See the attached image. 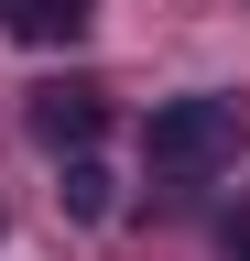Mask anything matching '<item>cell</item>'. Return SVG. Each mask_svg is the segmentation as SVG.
<instances>
[{"mask_svg":"<svg viewBox=\"0 0 250 261\" xmlns=\"http://www.w3.org/2000/svg\"><path fill=\"white\" fill-rule=\"evenodd\" d=\"M87 11H98V0H0V22H11L22 44H76Z\"/></svg>","mask_w":250,"mask_h":261,"instance_id":"3","label":"cell"},{"mask_svg":"<svg viewBox=\"0 0 250 261\" xmlns=\"http://www.w3.org/2000/svg\"><path fill=\"white\" fill-rule=\"evenodd\" d=\"M54 196H66V218H87V228H98V218L120 207V185H109V163H98V152H76V163H66V185H54Z\"/></svg>","mask_w":250,"mask_h":261,"instance_id":"4","label":"cell"},{"mask_svg":"<svg viewBox=\"0 0 250 261\" xmlns=\"http://www.w3.org/2000/svg\"><path fill=\"white\" fill-rule=\"evenodd\" d=\"M239 142H250L239 98L196 87V98H163V109H152V130H142V163H152L163 185H207V174H229V163H239Z\"/></svg>","mask_w":250,"mask_h":261,"instance_id":"1","label":"cell"},{"mask_svg":"<svg viewBox=\"0 0 250 261\" xmlns=\"http://www.w3.org/2000/svg\"><path fill=\"white\" fill-rule=\"evenodd\" d=\"M98 120H109V98L87 87V76H54V87H33V98H22V130H33L44 152H66V163L98 142Z\"/></svg>","mask_w":250,"mask_h":261,"instance_id":"2","label":"cell"},{"mask_svg":"<svg viewBox=\"0 0 250 261\" xmlns=\"http://www.w3.org/2000/svg\"><path fill=\"white\" fill-rule=\"evenodd\" d=\"M217 250H229V261H250V207H239L229 228H217Z\"/></svg>","mask_w":250,"mask_h":261,"instance_id":"5","label":"cell"}]
</instances>
